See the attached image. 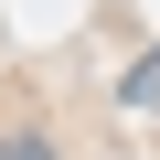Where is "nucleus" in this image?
Here are the masks:
<instances>
[{
	"label": "nucleus",
	"mask_w": 160,
	"mask_h": 160,
	"mask_svg": "<svg viewBox=\"0 0 160 160\" xmlns=\"http://www.w3.org/2000/svg\"><path fill=\"white\" fill-rule=\"evenodd\" d=\"M128 107H160V53H139V64H128Z\"/></svg>",
	"instance_id": "f257e3e1"
},
{
	"label": "nucleus",
	"mask_w": 160,
	"mask_h": 160,
	"mask_svg": "<svg viewBox=\"0 0 160 160\" xmlns=\"http://www.w3.org/2000/svg\"><path fill=\"white\" fill-rule=\"evenodd\" d=\"M0 160H53V139H32V128H11V139H0Z\"/></svg>",
	"instance_id": "f03ea898"
}]
</instances>
